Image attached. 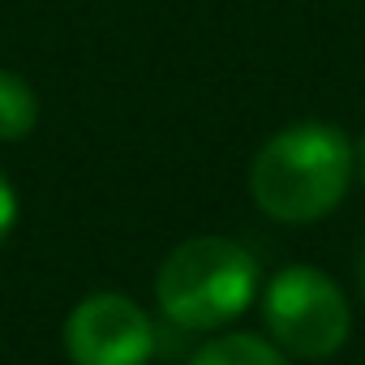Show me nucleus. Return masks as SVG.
Listing matches in <instances>:
<instances>
[{"label":"nucleus","mask_w":365,"mask_h":365,"mask_svg":"<svg viewBox=\"0 0 365 365\" xmlns=\"http://www.w3.org/2000/svg\"><path fill=\"white\" fill-rule=\"evenodd\" d=\"M356 150L327 120H297L262 142L250 168L254 202L279 224H314L331 215L352 185Z\"/></svg>","instance_id":"f257e3e1"},{"label":"nucleus","mask_w":365,"mask_h":365,"mask_svg":"<svg viewBox=\"0 0 365 365\" xmlns=\"http://www.w3.org/2000/svg\"><path fill=\"white\" fill-rule=\"evenodd\" d=\"M258 258L232 237L180 241L155 275V301L168 322L185 331H215L250 309L258 292Z\"/></svg>","instance_id":"f03ea898"},{"label":"nucleus","mask_w":365,"mask_h":365,"mask_svg":"<svg viewBox=\"0 0 365 365\" xmlns=\"http://www.w3.org/2000/svg\"><path fill=\"white\" fill-rule=\"evenodd\" d=\"M262 318H267V331L275 335V344L305 361L335 356L352 331V309H348L339 284L327 271L305 267V262L284 267L267 284Z\"/></svg>","instance_id":"7ed1b4c3"},{"label":"nucleus","mask_w":365,"mask_h":365,"mask_svg":"<svg viewBox=\"0 0 365 365\" xmlns=\"http://www.w3.org/2000/svg\"><path fill=\"white\" fill-rule=\"evenodd\" d=\"M65 352L73 365H146L155 327L125 292H91L65 318Z\"/></svg>","instance_id":"20e7f679"},{"label":"nucleus","mask_w":365,"mask_h":365,"mask_svg":"<svg viewBox=\"0 0 365 365\" xmlns=\"http://www.w3.org/2000/svg\"><path fill=\"white\" fill-rule=\"evenodd\" d=\"M190 365H288L279 344H267L262 335H220L211 344H202Z\"/></svg>","instance_id":"39448f33"},{"label":"nucleus","mask_w":365,"mask_h":365,"mask_svg":"<svg viewBox=\"0 0 365 365\" xmlns=\"http://www.w3.org/2000/svg\"><path fill=\"white\" fill-rule=\"evenodd\" d=\"M39 120V95L14 69H0V142H22Z\"/></svg>","instance_id":"423d86ee"},{"label":"nucleus","mask_w":365,"mask_h":365,"mask_svg":"<svg viewBox=\"0 0 365 365\" xmlns=\"http://www.w3.org/2000/svg\"><path fill=\"white\" fill-rule=\"evenodd\" d=\"M14 220H18V194L9 185V176L0 172V245H5V237L14 232Z\"/></svg>","instance_id":"0eeeda50"},{"label":"nucleus","mask_w":365,"mask_h":365,"mask_svg":"<svg viewBox=\"0 0 365 365\" xmlns=\"http://www.w3.org/2000/svg\"><path fill=\"white\" fill-rule=\"evenodd\" d=\"M356 168H361V180H365V133H361V146H356Z\"/></svg>","instance_id":"6e6552de"},{"label":"nucleus","mask_w":365,"mask_h":365,"mask_svg":"<svg viewBox=\"0 0 365 365\" xmlns=\"http://www.w3.org/2000/svg\"><path fill=\"white\" fill-rule=\"evenodd\" d=\"M361 288H365V254H361Z\"/></svg>","instance_id":"1a4fd4ad"}]
</instances>
